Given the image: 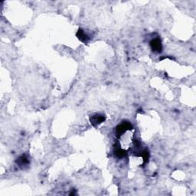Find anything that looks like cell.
Returning a JSON list of instances; mask_svg holds the SVG:
<instances>
[{
  "label": "cell",
  "instance_id": "3",
  "mask_svg": "<svg viewBox=\"0 0 196 196\" xmlns=\"http://www.w3.org/2000/svg\"><path fill=\"white\" fill-rule=\"evenodd\" d=\"M78 39L81 41H84V42H87L88 41V35L86 34L85 32H84L83 30H79L77 34Z\"/></svg>",
  "mask_w": 196,
  "mask_h": 196
},
{
  "label": "cell",
  "instance_id": "4",
  "mask_svg": "<svg viewBox=\"0 0 196 196\" xmlns=\"http://www.w3.org/2000/svg\"><path fill=\"white\" fill-rule=\"evenodd\" d=\"M18 159H19L18 160V164L19 165V166H26L28 164V159L26 156H22Z\"/></svg>",
  "mask_w": 196,
  "mask_h": 196
},
{
  "label": "cell",
  "instance_id": "2",
  "mask_svg": "<svg viewBox=\"0 0 196 196\" xmlns=\"http://www.w3.org/2000/svg\"><path fill=\"white\" fill-rule=\"evenodd\" d=\"M105 119V118L104 117V116L99 115V114H97V115L93 116L91 118H90V122L91 124L94 126H97L98 124H101L104 120Z\"/></svg>",
  "mask_w": 196,
  "mask_h": 196
},
{
  "label": "cell",
  "instance_id": "1",
  "mask_svg": "<svg viewBox=\"0 0 196 196\" xmlns=\"http://www.w3.org/2000/svg\"><path fill=\"white\" fill-rule=\"evenodd\" d=\"M150 45H151L152 49L154 51H157V52H160L162 51V43L159 39H155L153 40H152L150 42Z\"/></svg>",
  "mask_w": 196,
  "mask_h": 196
}]
</instances>
